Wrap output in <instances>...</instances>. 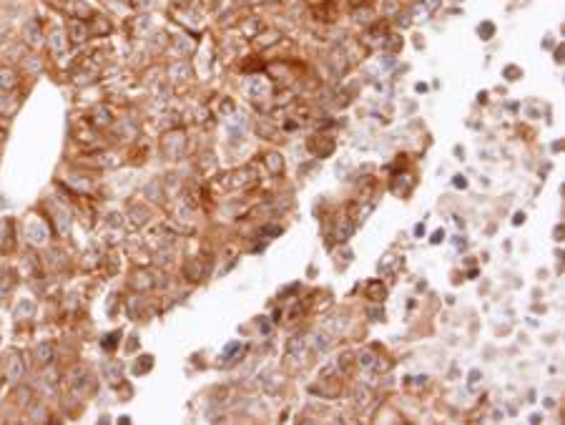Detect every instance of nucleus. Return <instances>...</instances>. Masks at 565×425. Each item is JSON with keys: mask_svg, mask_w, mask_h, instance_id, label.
Segmentation results:
<instances>
[{"mask_svg": "<svg viewBox=\"0 0 565 425\" xmlns=\"http://www.w3.org/2000/svg\"><path fill=\"white\" fill-rule=\"evenodd\" d=\"M15 86V71L13 68H0V88L10 91Z\"/></svg>", "mask_w": 565, "mask_h": 425, "instance_id": "nucleus-1", "label": "nucleus"}]
</instances>
